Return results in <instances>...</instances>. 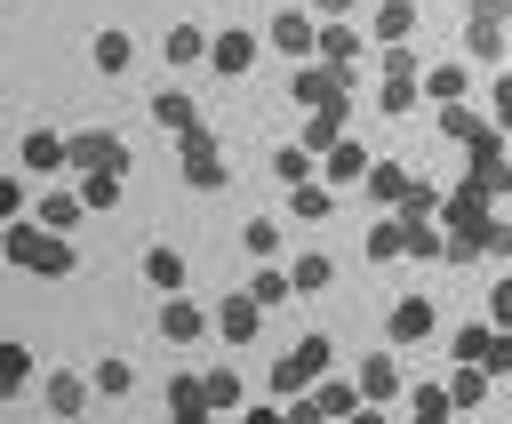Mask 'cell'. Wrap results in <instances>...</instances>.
<instances>
[{"label":"cell","instance_id":"1","mask_svg":"<svg viewBox=\"0 0 512 424\" xmlns=\"http://www.w3.org/2000/svg\"><path fill=\"white\" fill-rule=\"evenodd\" d=\"M0 256H8L16 272H32V280H72V272H80V248H72V240H56V232H40L32 216L0 224Z\"/></svg>","mask_w":512,"mask_h":424},{"label":"cell","instance_id":"2","mask_svg":"<svg viewBox=\"0 0 512 424\" xmlns=\"http://www.w3.org/2000/svg\"><path fill=\"white\" fill-rule=\"evenodd\" d=\"M328 368H336V344H328V336H304L296 352H280V360H272V376H264V392H272V400L288 408V400H304V392H312V384H320Z\"/></svg>","mask_w":512,"mask_h":424},{"label":"cell","instance_id":"3","mask_svg":"<svg viewBox=\"0 0 512 424\" xmlns=\"http://www.w3.org/2000/svg\"><path fill=\"white\" fill-rule=\"evenodd\" d=\"M64 176H128V144L112 128H72L64 136Z\"/></svg>","mask_w":512,"mask_h":424},{"label":"cell","instance_id":"4","mask_svg":"<svg viewBox=\"0 0 512 424\" xmlns=\"http://www.w3.org/2000/svg\"><path fill=\"white\" fill-rule=\"evenodd\" d=\"M176 160H184V184H192V192H224V184H232V168H224V144H216V128H208V120L176 136Z\"/></svg>","mask_w":512,"mask_h":424},{"label":"cell","instance_id":"5","mask_svg":"<svg viewBox=\"0 0 512 424\" xmlns=\"http://www.w3.org/2000/svg\"><path fill=\"white\" fill-rule=\"evenodd\" d=\"M288 96L304 112H352V72H328V64H296L288 72Z\"/></svg>","mask_w":512,"mask_h":424},{"label":"cell","instance_id":"6","mask_svg":"<svg viewBox=\"0 0 512 424\" xmlns=\"http://www.w3.org/2000/svg\"><path fill=\"white\" fill-rule=\"evenodd\" d=\"M496 216V200L472 184V176H456L448 192H440V232H456V240H480V224Z\"/></svg>","mask_w":512,"mask_h":424},{"label":"cell","instance_id":"7","mask_svg":"<svg viewBox=\"0 0 512 424\" xmlns=\"http://www.w3.org/2000/svg\"><path fill=\"white\" fill-rule=\"evenodd\" d=\"M368 160H376V152H368L360 136H336V144L312 160V176H320L328 192H344V184H360V176H368Z\"/></svg>","mask_w":512,"mask_h":424},{"label":"cell","instance_id":"8","mask_svg":"<svg viewBox=\"0 0 512 424\" xmlns=\"http://www.w3.org/2000/svg\"><path fill=\"white\" fill-rule=\"evenodd\" d=\"M256 56H264V48H256V32H240V24H232V32H208V56H200V64H208V72H224V80H240V72H256Z\"/></svg>","mask_w":512,"mask_h":424},{"label":"cell","instance_id":"9","mask_svg":"<svg viewBox=\"0 0 512 424\" xmlns=\"http://www.w3.org/2000/svg\"><path fill=\"white\" fill-rule=\"evenodd\" d=\"M352 392H360V408H392V400H400V368H392V352H368V360L352 368Z\"/></svg>","mask_w":512,"mask_h":424},{"label":"cell","instance_id":"10","mask_svg":"<svg viewBox=\"0 0 512 424\" xmlns=\"http://www.w3.org/2000/svg\"><path fill=\"white\" fill-rule=\"evenodd\" d=\"M312 32H320V24H312L304 8H280V16L264 24V40H272V48L288 56V64H312Z\"/></svg>","mask_w":512,"mask_h":424},{"label":"cell","instance_id":"11","mask_svg":"<svg viewBox=\"0 0 512 424\" xmlns=\"http://www.w3.org/2000/svg\"><path fill=\"white\" fill-rule=\"evenodd\" d=\"M80 216H88V208H80V192H72V184H48V192H40V208H32V224H40V232H56V240H72V232H80Z\"/></svg>","mask_w":512,"mask_h":424},{"label":"cell","instance_id":"12","mask_svg":"<svg viewBox=\"0 0 512 424\" xmlns=\"http://www.w3.org/2000/svg\"><path fill=\"white\" fill-rule=\"evenodd\" d=\"M312 64L352 72V64H360V32H352V24H320V32H312Z\"/></svg>","mask_w":512,"mask_h":424},{"label":"cell","instance_id":"13","mask_svg":"<svg viewBox=\"0 0 512 424\" xmlns=\"http://www.w3.org/2000/svg\"><path fill=\"white\" fill-rule=\"evenodd\" d=\"M464 88H472V64H424L416 72V96H432V104H464Z\"/></svg>","mask_w":512,"mask_h":424},{"label":"cell","instance_id":"14","mask_svg":"<svg viewBox=\"0 0 512 424\" xmlns=\"http://www.w3.org/2000/svg\"><path fill=\"white\" fill-rule=\"evenodd\" d=\"M408 176H416V168H400V160H368V176H360V192L376 200V216H392V208H400V192H408Z\"/></svg>","mask_w":512,"mask_h":424},{"label":"cell","instance_id":"15","mask_svg":"<svg viewBox=\"0 0 512 424\" xmlns=\"http://www.w3.org/2000/svg\"><path fill=\"white\" fill-rule=\"evenodd\" d=\"M208 328H216V320H208L192 296H168V304H160V336H168V344H200Z\"/></svg>","mask_w":512,"mask_h":424},{"label":"cell","instance_id":"16","mask_svg":"<svg viewBox=\"0 0 512 424\" xmlns=\"http://www.w3.org/2000/svg\"><path fill=\"white\" fill-rule=\"evenodd\" d=\"M384 328H392V344H424V336L440 328V312H432V296H400Z\"/></svg>","mask_w":512,"mask_h":424},{"label":"cell","instance_id":"17","mask_svg":"<svg viewBox=\"0 0 512 424\" xmlns=\"http://www.w3.org/2000/svg\"><path fill=\"white\" fill-rule=\"evenodd\" d=\"M200 408H208V416H240V408H248V384H240L232 368H200Z\"/></svg>","mask_w":512,"mask_h":424},{"label":"cell","instance_id":"18","mask_svg":"<svg viewBox=\"0 0 512 424\" xmlns=\"http://www.w3.org/2000/svg\"><path fill=\"white\" fill-rule=\"evenodd\" d=\"M368 32H376V48H408V32H416V0H376V8H368Z\"/></svg>","mask_w":512,"mask_h":424},{"label":"cell","instance_id":"19","mask_svg":"<svg viewBox=\"0 0 512 424\" xmlns=\"http://www.w3.org/2000/svg\"><path fill=\"white\" fill-rule=\"evenodd\" d=\"M208 320H216V336H224V344H256V328H264V312H256L248 296H224Z\"/></svg>","mask_w":512,"mask_h":424},{"label":"cell","instance_id":"20","mask_svg":"<svg viewBox=\"0 0 512 424\" xmlns=\"http://www.w3.org/2000/svg\"><path fill=\"white\" fill-rule=\"evenodd\" d=\"M288 216H296V224H328V216H336V192H328L320 176H304V184H288Z\"/></svg>","mask_w":512,"mask_h":424},{"label":"cell","instance_id":"21","mask_svg":"<svg viewBox=\"0 0 512 424\" xmlns=\"http://www.w3.org/2000/svg\"><path fill=\"white\" fill-rule=\"evenodd\" d=\"M184 272H192V264H184V248H168V240H160V248H144V280H152L160 296H184Z\"/></svg>","mask_w":512,"mask_h":424},{"label":"cell","instance_id":"22","mask_svg":"<svg viewBox=\"0 0 512 424\" xmlns=\"http://www.w3.org/2000/svg\"><path fill=\"white\" fill-rule=\"evenodd\" d=\"M328 280H336V256H328V248H304V256L288 264V296H320Z\"/></svg>","mask_w":512,"mask_h":424},{"label":"cell","instance_id":"23","mask_svg":"<svg viewBox=\"0 0 512 424\" xmlns=\"http://www.w3.org/2000/svg\"><path fill=\"white\" fill-rule=\"evenodd\" d=\"M440 392H448V416H472V408L488 400V376H480V368H456V360H448V376H440Z\"/></svg>","mask_w":512,"mask_h":424},{"label":"cell","instance_id":"24","mask_svg":"<svg viewBox=\"0 0 512 424\" xmlns=\"http://www.w3.org/2000/svg\"><path fill=\"white\" fill-rule=\"evenodd\" d=\"M304 400H312V408H320V416H328V424H344V416H352V408H360V392H352V376H336V368H328V376H320V384H312V392H304Z\"/></svg>","mask_w":512,"mask_h":424},{"label":"cell","instance_id":"25","mask_svg":"<svg viewBox=\"0 0 512 424\" xmlns=\"http://www.w3.org/2000/svg\"><path fill=\"white\" fill-rule=\"evenodd\" d=\"M504 56H512L504 24H472V16H464V64H504Z\"/></svg>","mask_w":512,"mask_h":424},{"label":"cell","instance_id":"26","mask_svg":"<svg viewBox=\"0 0 512 424\" xmlns=\"http://www.w3.org/2000/svg\"><path fill=\"white\" fill-rule=\"evenodd\" d=\"M392 216H400V224H440V184H432V176H408V192H400Z\"/></svg>","mask_w":512,"mask_h":424},{"label":"cell","instance_id":"27","mask_svg":"<svg viewBox=\"0 0 512 424\" xmlns=\"http://www.w3.org/2000/svg\"><path fill=\"white\" fill-rule=\"evenodd\" d=\"M40 400H48L56 416H80V408H88V376H72V368H56V376H40Z\"/></svg>","mask_w":512,"mask_h":424},{"label":"cell","instance_id":"28","mask_svg":"<svg viewBox=\"0 0 512 424\" xmlns=\"http://www.w3.org/2000/svg\"><path fill=\"white\" fill-rule=\"evenodd\" d=\"M152 120H160L168 136H184V128H200V104H192L184 88H160V96H152Z\"/></svg>","mask_w":512,"mask_h":424},{"label":"cell","instance_id":"29","mask_svg":"<svg viewBox=\"0 0 512 424\" xmlns=\"http://www.w3.org/2000/svg\"><path fill=\"white\" fill-rule=\"evenodd\" d=\"M24 168H32V176H64V136H56V128H32V136H24Z\"/></svg>","mask_w":512,"mask_h":424},{"label":"cell","instance_id":"30","mask_svg":"<svg viewBox=\"0 0 512 424\" xmlns=\"http://www.w3.org/2000/svg\"><path fill=\"white\" fill-rule=\"evenodd\" d=\"M400 256H408V224L400 216H376L368 224V264H400Z\"/></svg>","mask_w":512,"mask_h":424},{"label":"cell","instance_id":"31","mask_svg":"<svg viewBox=\"0 0 512 424\" xmlns=\"http://www.w3.org/2000/svg\"><path fill=\"white\" fill-rule=\"evenodd\" d=\"M160 56H168V64H176V72H192V64H200V56H208V32H200V24H176V32H168V40H160Z\"/></svg>","mask_w":512,"mask_h":424},{"label":"cell","instance_id":"32","mask_svg":"<svg viewBox=\"0 0 512 424\" xmlns=\"http://www.w3.org/2000/svg\"><path fill=\"white\" fill-rule=\"evenodd\" d=\"M88 56H96V72H128V56H136V40H128L120 24H104V32L88 40Z\"/></svg>","mask_w":512,"mask_h":424},{"label":"cell","instance_id":"33","mask_svg":"<svg viewBox=\"0 0 512 424\" xmlns=\"http://www.w3.org/2000/svg\"><path fill=\"white\" fill-rule=\"evenodd\" d=\"M336 136H344V112H304V136H296V152H304V160H320Z\"/></svg>","mask_w":512,"mask_h":424},{"label":"cell","instance_id":"34","mask_svg":"<svg viewBox=\"0 0 512 424\" xmlns=\"http://www.w3.org/2000/svg\"><path fill=\"white\" fill-rule=\"evenodd\" d=\"M432 120H440V136H448V144H472V136H488V112H472V104H440Z\"/></svg>","mask_w":512,"mask_h":424},{"label":"cell","instance_id":"35","mask_svg":"<svg viewBox=\"0 0 512 424\" xmlns=\"http://www.w3.org/2000/svg\"><path fill=\"white\" fill-rule=\"evenodd\" d=\"M64 184L80 192L88 216H104V208H120V184H128V176H64Z\"/></svg>","mask_w":512,"mask_h":424},{"label":"cell","instance_id":"36","mask_svg":"<svg viewBox=\"0 0 512 424\" xmlns=\"http://www.w3.org/2000/svg\"><path fill=\"white\" fill-rule=\"evenodd\" d=\"M488 336H496L488 320H464V328L448 336V360H456V368H480V352H488Z\"/></svg>","mask_w":512,"mask_h":424},{"label":"cell","instance_id":"37","mask_svg":"<svg viewBox=\"0 0 512 424\" xmlns=\"http://www.w3.org/2000/svg\"><path fill=\"white\" fill-rule=\"evenodd\" d=\"M88 392H104V400H120V392H136V368H128L120 352H112V360H96V368H88Z\"/></svg>","mask_w":512,"mask_h":424},{"label":"cell","instance_id":"38","mask_svg":"<svg viewBox=\"0 0 512 424\" xmlns=\"http://www.w3.org/2000/svg\"><path fill=\"white\" fill-rule=\"evenodd\" d=\"M24 384H32V352H24L16 336H8V344H0V400H16Z\"/></svg>","mask_w":512,"mask_h":424},{"label":"cell","instance_id":"39","mask_svg":"<svg viewBox=\"0 0 512 424\" xmlns=\"http://www.w3.org/2000/svg\"><path fill=\"white\" fill-rule=\"evenodd\" d=\"M408 256L416 264H448V232L440 224H408Z\"/></svg>","mask_w":512,"mask_h":424},{"label":"cell","instance_id":"40","mask_svg":"<svg viewBox=\"0 0 512 424\" xmlns=\"http://www.w3.org/2000/svg\"><path fill=\"white\" fill-rule=\"evenodd\" d=\"M240 248H248V256H280V224H272V216H248V224H240Z\"/></svg>","mask_w":512,"mask_h":424},{"label":"cell","instance_id":"41","mask_svg":"<svg viewBox=\"0 0 512 424\" xmlns=\"http://www.w3.org/2000/svg\"><path fill=\"white\" fill-rule=\"evenodd\" d=\"M472 248H480V256H496V264H512V216H488Z\"/></svg>","mask_w":512,"mask_h":424},{"label":"cell","instance_id":"42","mask_svg":"<svg viewBox=\"0 0 512 424\" xmlns=\"http://www.w3.org/2000/svg\"><path fill=\"white\" fill-rule=\"evenodd\" d=\"M256 312H272V304H288V272H256V288H240Z\"/></svg>","mask_w":512,"mask_h":424},{"label":"cell","instance_id":"43","mask_svg":"<svg viewBox=\"0 0 512 424\" xmlns=\"http://www.w3.org/2000/svg\"><path fill=\"white\" fill-rule=\"evenodd\" d=\"M480 304H488V328H496V336H512V272H504V280H496Z\"/></svg>","mask_w":512,"mask_h":424},{"label":"cell","instance_id":"44","mask_svg":"<svg viewBox=\"0 0 512 424\" xmlns=\"http://www.w3.org/2000/svg\"><path fill=\"white\" fill-rule=\"evenodd\" d=\"M480 376H488V384H504V376H512V336H488V352H480Z\"/></svg>","mask_w":512,"mask_h":424},{"label":"cell","instance_id":"45","mask_svg":"<svg viewBox=\"0 0 512 424\" xmlns=\"http://www.w3.org/2000/svg\"><path fill=\"white\" fill-rule=\"evenodd\" d=\"M272 176H280V184H304V176H312V160H304L296 144H280V152H272Z\"/></svg>","mask_w":512,"mask_h":424},{"label":"cell","instance_id":"46","mask_svg":"<svg viewBox=\"0 0 512 424\" xmlns=\"http://www.w3.org/2000/svg\"><path fill=\"white\" fill-rule=\"evenodd\" d=\"M168 408H200V368H176L168 376Z\"/></svg>","mask_w":512,"mask_h":424},{"label":"cell","instance_id":"47","mask_svg":"<svg viewBox=\"0 0 512 424\" xmlns=\"http://www.w3.org/2000/svg\"><path fill=\"white\" fill-rule=\"evenodd\" d=\"M448 416V392H440V376L432 384H416V424H440Z\"/></svg>","mask_w":512,"mask_h":424},{"label":"cell","instance_id":"48","mask_svg":"<svg viewBox=\"0 0 512 424\" xmlns=\"http://www.w3.org/2000/svg\"><path fill=\"white\" fill-rule=\"evenodd\" d=\"M488 128L512 144V80H496V96H488Z\"/></svg>","mask_w":512,"mask_h":424},{"label":"cell","instance_id":"49","mask_svg":"<svg viewBox=\"0 0 512 424\" xmlns=\"http://www.w3.org/2000/svg\"><path fill=\"white\" fill-rule=\"evenodd\" d=\"M408 104H416V80H384V96H376V112L392 120V112H408Z\"/></svg>","mask_w":512,"mask_h":424},{"label":"cell","instance_id":"50","mask_svg":"<svg viewBox=\"0 0 512 424\" xmlns=\"http://www.w3.org/2000/svg\"><path fill=\"white\" fill-rule=\"evenodd\" d=\"M384 80H416V48H384Z\"/></svg>","mask_w":512,"mask_h":424},{"label":"cell","instance_id":"51","mask_svg":"<svg viewBox=\"0 0 512 424\" xmlns=\"http://www.w3.org/2000/svg\"><path fill=\"white\" fill-rule=\"evenodd\" d=\"M16 216H24V184H16V176H0V224H16Z\"/></svg>","mask_w":512,"mask_h":424},{"label":"cell","instance_id":"52","mask_svg":"<svg viewBox=\"0 0 512 424\" xmlns=\"http://www.w3.org/2000/svg\"><path fill=\"white\" fill-rule=\"evenodd\" d=\"M304 16H312V24H344V16H352V0H312Z\"/></svg>","mask_w":512,"mask_h":424},{"label":"cell","instance_id":"53","mask_svg":"<svg viewBox=\"0 0 512 424\" xmlns=\"http://www.w3.org/2000/svg\"><path fill=\"white\" fill-rule=\"evenodd\" d=\"M512 16V0H472V24H504Z\"/></svg>","mask_w":512,"mask_h":424},{"label":"cell","instance_id":"54","mask_svg":"<svg viewBox=\"0 0 512 424\" xmlns=\"http://www.w3.org/2000/svg\"><path fill=\"white\" fill-rule=\"evenodd\" d=\"M232 424H288V408H264V400H256V408H240Z\"/></svg>","mask_w":512,"mask_h":424},{"label":"cell","instance_id":"55","mask_svg":"<svg viewBox=\"0 0 512 424\" xmlns=\"http://www.w3.org/2000/svg\"><path fill=\"white\" fill-rule=\"evenodd\" d=\"M288 424H328V416H320L312 400H288Z\"/></svg>","mask_w":512,"mask_h":424},{"label":"cell","instance_id":"56","mask_svg":"<svg viewBox=\"0 0 512 424\" xmlns=\"http://www.w3.org/2000/svg\"><path fill=\"white\" fill-rule=\"evenodd\" d=\"M176 424H224V416H208V408H176Z\"/></svg>","mask_w":512,"mask_h":424},{"label":"cell","instance_id":"57","mask_svg":"<svg viewBox=\"0 0 512 424\" xmlns=\"http://www.w3.org/2000/svg\"><path fill=\"white\" fill-rule=\"evenodd\" d=\"M344 424H384V408H352V416H344Z\"/></svg>","mask_w":512,"mask_h":424},{"label":"cell","instance_id":"58","mask_svg":"<svg viewBox=\"0 0 512 424\" xmlns=\"http://www.w3.org/2000/svg\"><path fill=\"white\" fill-rule=\"evenodd\" d=\"M440 424H464V416H440Z\"/></svg>","mask_w":512,"mask_h":424},{"label":"cell","instance_id":"59","mask_svg":"<svg viewBox=\"0 0 512 424\" xmlns=\"http://www.w3.org/2000/svg\"><path fill=\"white\" fill-rule=\"evenodd\" d=\"M504 64H512V56H504ZM504 80H512V72H504Z\"/></svg>","mask_w":512,"mask_h":424}]
</instances>
